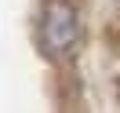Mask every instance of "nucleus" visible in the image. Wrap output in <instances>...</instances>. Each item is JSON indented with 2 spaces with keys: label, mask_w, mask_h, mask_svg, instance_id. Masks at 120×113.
Returning <instances> with one entry per match:
<instances>
[{
  "label": "nucleus",
  "mask_w": 120,
  "mask_h": 113,
  "mask_svg": "<svg viewBox=\"0 0 120 113\" xmlns=\"http://www.w3.org/2000/svg\"><path fill=\"white\" fill-rule=\"evenodd\" d=\"M80 40V11L73 0H47L44 18H40V47L51 58L73 51V44Z\"/></svg>",
  "instance_id": "obj_1"
}]
</instances>
